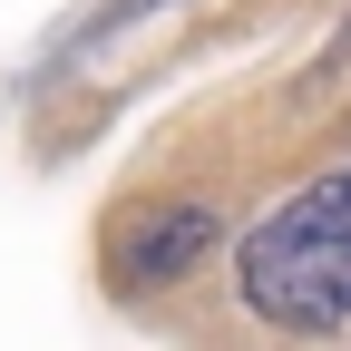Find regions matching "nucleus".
<instances>
[{"label":"nucleus","instance_id":"f257e3e1","mask_svg":"<svg viewBox=\"0 0 351 351\" xmlns=\"http://www.w3.org/2000/svg\"><path fill=\"white\" fill-rule=\"evenodd\" d=\"M234 283L274 332H341L351 322V176H322L283 215H263L234 254Z\"/></svg>","mask_w":351,"mask_h":351},{"label":"nucleus","instance_id":"f03ea898","mask_svg":"<svg viewBox=\"0 0 351 351\" xmlns=\"http://www.w3.org/2000/svg\"><path fill=\"white\" fill-rule=\"evenodd\" d=\"M205 244H215V215H205V205H156L147 225L117 234V274H127V283H176Z\"/></svg>","mask_w":351,"mask_h":351}]
</instances>
